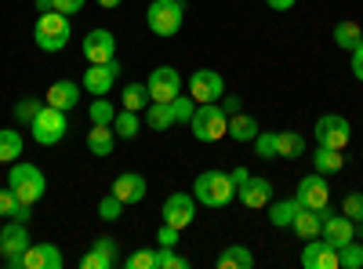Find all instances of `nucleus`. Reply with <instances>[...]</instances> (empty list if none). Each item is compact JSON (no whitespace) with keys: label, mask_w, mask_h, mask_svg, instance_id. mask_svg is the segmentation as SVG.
Here are the masks:
<instances>
[{"label":"nucleus","mask_w":363,"mask_h":269,"mask_svg":"<svg viewBox=\"0 0 363 269\" xmlns=\"http://www.w3.org/2000/svg\"><path fill=\"white\" fill-rule=\"evenodd\" d=\"M189 95H193L196 106L200 102H218L225 95V77L218 70H196L189 77Z\"/></svg>","instance_id":"nucleus-11"},{"label":"nucleus","mask_w":363,"mask_h":269,"mask_svg":"<svg viewBox=\"0 0 363 269\" xmlns=\"http://www.w3.org/2000/svg\"><path fill=\"white\" fill-rule=\"evenodd\" d=\"M255 157L258 160H272V157H277V131H258L255 135Z\"/></svg>","instance_id":"nucleus-35"},{"label":"nucleus","mask_w":363,"mask_h":269,"mask_svg":"<svg viewBox=\"0 0 363 269\" xmlns=\"http://www.w3.org/2000/svg\"><path fill=\"white\" fill-rule=\"evenodd\" d=\"M149 106V87L145 84H128L124 87V109H145Z\"/></svg>","instance_id":"nucleus-34"},{"label":"nucleus","mask_w":363,"mask_h":269,"mask_svg":"<svg viewBox=\"0 0 363 269\" xmlns=\"http://www.w3.org/2000/svg\"><path fill=\"white\" fill-rule=\"evenodd\" d=\"M145 121L153 131H167L174 128V113H171V102H149L145 106Z\"/></svg>","instance_id":"nucleus-27"},{"label":"nucleus","mask_w":363,"mask_h":269,"mask_svg":"<svg viewBox=\"0 0 363 269\" xmlns=\"http://www.w3.org/2000/svg\"><path fill=\"white\" fill-rule=\"evenodd\" d=\"M113 146H116V131L109 124H91V131H87V149H91V153H95V157H109Z\"/></svg>","instance_id":"nucleus-22"},{"label":"nucleus","mask_w":363,"mask_h":269,"mask_svg":"<svg viewBox=\"0 0 363 269\" xmlns=\"http://www.w3.org/2000/svg\"><path fill=\"white\" fill-rule=\"evenodd\" d=\"M258 131H262L258 116H251V113H244V109L229 116V138H233V142H255Z\"/></svg>","instance_id":"nucleus-20"},{"label":"nucleus","mask_w":363,"mask_h":269,"mask_svg":"<svg viewBox=\"0 0 363 269\" xmlns=\"http://www.w3.org/2000/svg\"><path fill=\"white\" fill-rule=\"evenodd\" d=\"M236 197H240V204H244V207H265V204L272 200V182H269V178L251 175L247 186L236 190Z\"/></svg>","instance_id":"nucleus-19"},{"label":"nucleus","mask_w":363,"mask_h":269,"mask_svg":"<svg viewBox=\"0 0 363 269\" xmlns=\"http://www.w3.org/2000/svg\"><path fill=\"white\" fill-rule=\"evenodd\" d=\"M160 269H189V258L174 255V248H160Z\"/></svg>","instance_id":"nucleus-42"},{"label":"nucleus","mask_w":363,"mask_h":269,"mask_svg":"<svg viewBox=\"0 0 363 269\" xmlns=\"http://www.w3.org/2000/svg\"><path fill=\"white\" fill-rule=\"evenodd\" d=\"M182 18H186V0H149L145 11V26L153 29L157 37H174L182 29Z\"/></svg>","instance_id":"nucleus-5"},{"label":"nucleus","mask_w":363,"mask_h":269,"mask_svg":"<svg viewBox=\"0 0 363 269\" xmlns=\"http://www.w3.org/2000/svg\"><path fill=\"white\" fill-rule=\"evenodd\" d=\"M80 92H84V87H80V84H73V80H55V84L48 87L44 102H48V106H55V109H62V113H69V109L80 102Z\"/></svg>","instance_id":"nucleus-18"},{"label":"nucleus","mask_w":363,"mask_h":269,"mask_svg":"<svg viewBox=\"0 0 363 269\" xmlns=\"http://www.w3.org/2000/svg\"><path fill=\"white\" fill-rule=\"evenodd\" d=\"M301 265L306 269H338V248H330L323 236H313L301 251Z\"/></svg>","instance_id":"nucleus-17"},{"label":"nucleus","mask_w":363,"mask_h":269,"mask_svg":"<svg viewBox=\"0 0 363 269\" xmlns=\"http://www.w3.org/2000/svg\"><path fill=\"white\" fill-rule=\"evenodd\" d=\"M313 168L320 175H338L345 168V157H342V149H330V146H320L316 153H313Z\"/></svg>","instance_id":"nucleus-23"},{"label":"nucleus","mask_w":363,"mask_h":269,"mask_svg":"<svg viewBox=\"0 0 363 269\" xmlns=\"http://www.w3.org/2000/svg\"><path fill=\"white\" fill-rule=\"evenodd\" d=\"M313 135H316L320 146H330V149H345V146L352 142V128H349V121H345L342 113H327V116H320L316 128H313Z\"/></svg>","instance_id":"nucleus-9"},{"label":"nucleus","mask_w":363,"mask_h":269,"mask_svg":"<svg viewBox=\"0 0 363 269\" xmlns=\"http://www.w3.org/2000/svg\"><path fill=\"white\" fill-rule=\"evenodd\" d=\"M359 40H363V29H359L356 22H338V26H335V44H338V48L352 51Z\"/></svg>","instance_id":"nucleus-31"},{"label":"nucleus","mask_w":363,"mask_h":269,"mask_svg":"<svg viewBox=\"0 0 363 269\" xmlns=\"http://www.w3.org/2000/svg\"><path fill=\"white\" fill-rule=\"evenodd\" d=\"M29 244H33V241H29L26 222L8 219L4 229H0V258H4V265H8V269H22V255H26Z\"/></svg>","instance_id":"nucleus-7"},{"label":"nucleus","mask_w":363,"mask_h":269,"mask_svg":"<svg viewBox=\"0 0 363 269\" xmlns=\"http://www.w3.org/2000/svg\"><path fill=\"white\" fill-rule=\"evenodd\" d=\"M291 229H294V236H301V241H313V236H320V229H323V212L301 207V212L294 215V222H291Z\"/></svg>","instance_id":"nucleus-21"},{"label":"nucleus","mask_w":363,"mask_h":269,"mask_svg":"<svg viewBox=\"0 0 363 269\" xmlns=\"http://www.w3.org/2000/svg\"><path fill=\"white\" fill-rule=\"evenodd\" d=\"M182 241V229H174V226H160V233H157V244L160 248H174Z\"/></svg>","instance_id":"nucleus-43"},{"label":"nucleus","mask_w":363,"mask_h":269,"mask_svg":"<svg viewBox=\"0 0 363 269\" xmlns=\"http://www.w3.org/2000/svg\"><path fill=\"white\" fill-rule=\"evenodd\" d=\"M342 215H349L352 222H363V193H349L342 200Z\"/></svg>","instance_id":"nucleus-40"},{"label":"nucleus","mask_w":363,"mask_h":269,"mask_svg":"<svg viewBox=\"0 0 363 269\" xmlns=\"http://www.w3.org/2000/svg\"><path fill=\"white\" fill-rule=\"evenodd\" d=\"M349 55H352V77H356V80H363V40H359Z\"/></svg>","instance_id":"nucleus-45"},{"label":"nucleus","mask_w":363,"mask_h":269,"mask_svg":"<svg viewBox=\"0 0 363 269\" xmlns=\"http://www.w3.org/2000/svg\"><path fill=\"white\" fill-rule=\"evenodd\" d=\"M338 269H363V244L349 241L338 248Z\"/></svg>","instance_id":"nucleus-32"},{"label":"nucleus","mask_w":363,"mask_h":269,"mask_svg":"<svg viewBox=\"0 0 363 269\" xmlns=\"http://www.w3.org/2000/svg\"><path fill=\"white\" fill-rule=\"evenodd\" d=\"M22 135L15 128H0V164H15L22 157Z\"/></svg>","instance_id":"nucleus-26"},{"label":"nucleus","mask_w":363,"mask_h":269,"mask_svg":"<svg viewBox=\"0 0 363 269\" xmlns=\"http://www.w3.org/2000/svg\"><path fill=\"white\" fill-rule=\"evenodd\" d=\"M298 212H301V207H298L294 197H291V200H277V204L269 207V222H272V226H291Z\"/></svg>","instance_id":"nucleus-30"},{"label":"nucleus","mask_w":363,"mask_h":269,"mask_svg":"<svg viewBox=\"0 0 363 269\" xmlns=\"http://www.w3.org/2000/svg\"><path fill=\"white\" fill-rule=\"evenodd\" d=\"M80 51L87 58V66L113 62V58H116V37L109 33V29H87L84 40H80Z\"/></svg>","instance_id":"nucleus-8"},{"label":"nucleus","mask_w":363,"mask_h":269,"mask_svg":"<svg viewBox=\"0 0 363 269\" xmlns=\"http://www.w3.org/2000/svg\"><path fill=\"white\" fill-rule=\"evenodd\" d=\"M91 251L99 255V265H102V269H116V265H120V244L113 241V236H99Z\"/></svg>","instance_id":"nucleus-28"},{"label":"nucleus","mask_w":363,"mask_h":269,"mask_svg":"<svg viewBox=\"0 0 363 269\" xmlns=\"http://www.w3.org/2000/svg\"><path fill=\"white\" fill-rule=\"evenodd\" d=\"M171 113H174V124H189L193 121V113H196V102H193V95H186V99H171Z\"/></svg>","instance_id":"nucleus-38"},{"label":"nucleus","mask_w":363,"mask_h":269,"mask_svg":"<svg viewBox=\"0 0 363 269\" xmlns=\"http://www.w3.org/2000/svg\"><path fill=\"white\" fill-rule=\"evenodd\" d=\"M18 197L11 193V186H0V219H11L15 212H18Z\"/></svg>","instance_id":"nucleus-41"},{"label":"nucleus","mask_w":363,"mask_h":269,"mask_svg":"<svg viewBox=\"0 0 363 269\" xmlns=\"http://www.w3.org/2000/svg\"><path fill=\"white\" fill-rule=\"evenodd\" d=\"M8 186H11V193H15L22 204L37 207V200H44V193H48V178H44V171H40L37 164L15 160V164H11V175H8Z\"/></svg>","instance_id":"nucleus-3"},{"label":"nucleus","mask_w":363,"mask_h":269,"mask_svg":"<svg viewBox=\"0 0 363 269\" xmlns=\"http://www.w3.org/2000/svg\"><path fill=\"white\" fill-rule=\"evenodd\" d=\"M116 73H120V62H116V58H113V62H102V66H87V70H84L80 87H84L87 95L102 99V95H109V92H113V80H116Z\"/></svg>","instance_id":"nucleus-13"},{"label":"nucleus","mask_w":363,"mask_h":269,"mask_svg":"<svg viewBox=\"0 0 363 269\" xmlns=\"http://www.w3.org/2000/svg\"><path fill=\"white\" fill-rule=\"evenodd\" d=\"M66 131H69L66 113L55 109V106H48V102H44V109L33 116V124H29V135H33L37 146H58V142L66 138Z\"/></svg>","instance_id":"nucleus-6"},{"label":"nucleus","mask_w":363,"mask_h":269,"mask_svg":"<svg viewBox=\"0 0 363 269\" xmlns=\"http://www.w3.org/2000/svg\"><path fill=\"white\" fill-rule=\"evenodd\" d=\"M145 87H149V102H171L182 95V77H178V70L160 66V70H153Z\"/></svg>","instance_id":"nucleus-14"},{"label":"nucleus","mask_w":363,"mask_h":269,"mask_svg":"<svg viewBox=\"0 0 363 269\" xmlns=\"http://www.w3.org/2000/svg\"><path fill=\"white\" fill-rule=\"evenodd\" d=\"M193 197H196V204H203V207H225V204H233V200H236V186H233L229 171L211 168V171L196 175V182H193Z\"/></svg>","instance_id":"nucleus-1"},{"label":"nucleus","mask_w":363,"mask_h":269,"mask_svg":"<svg viewBox=\"0 0 363 269\" xmlns=\"http://www.w3.org/2000/svg\"><path fill=\"white\" fill-rule=\"evenodd\" d=\"M51 4H55V11H62V15H69V18H73V15L87 4V0H51Z\"/></svg>","instance_id":"nucleus-44"},{"label":"nucleus","mask_w":363,"mask_h":269,"mask_svg":"<svg viewBox=\"0 0 363 269\" xmlns=\"http://www.w3.org/2000/svg\"><path fill=\"white\" fill-rule=\"evenodd\" d=\"M37 11L44 15V11H55V4H51V0H37Z\"/></svg>","instance_id":"nucleus-50"},{"label":"nucleus","mask_w":363,"mask_h":269,"mask_svg":"<svg viewBox=\"0 0 363 269\" xmlns=\"http://www.w3.org/2000/svg\"><path fill=\"white\" fill-rule=\"evenodd\" d=\"M215 265H218V269H251V265H255V255H251L244 244H229V248L218 255Z\"/></svg>","instance_id":"nucleus-25"},{"label":"nucleus","mask_w":363,"mask_h":269,"mask_svg":"<svg viewBox=\"0 0 363 269\" xmlns=\"http://www.w3.org/2000/svg\"><path fill=\"white\" fill-rule=\"evenodd\" d=\"M120 215H124V204H120L113 193L99 200V219H102V222H116Z\"/></svg>","instance_id":"nucleus-39"},{"label":"nucleus","mask_w":363,"mask_h":269,"mask_svg":"<svg viewBox=\"0 0 363 269\" xmlns=\"http://www.w3.org/2000/svg\"><path fill=\"white\" fill-rule=\"evenodd\" d=\"M40 109H44L40 99H18V106H15V121L29 128V124H33V116H37Z\"/></svg>","instance_id":"nucleus-37"},{"label":"nucleus","mask_w":363,"mask_h":269,"mask_svg":"<svg viewBox=\"0 0 363 269\" xmlns=\"http://www.w3.org/2000/svg\"><path fill=\"white\" fill-rule=\"evenodd\" d=\"M69 37H73V26H69V15H62V11H44V15L37 18V26H33V40H37V48L48 51V55L66 51Z\"/></svg>","instance_id":"nucleus-2"},{"label":"nucleus","mask_w":363,"mask_h":269,"mask_svg":"<svg viewBox=\"0 0 363 269\" xmlns=\"http://www.w3.org/2000/svg\"><path fill=\"white\" fill-rule=\"evenodd\" d=\"M277 157H284V160L306 157V138L298 131H277Z\"/></svg>","instance_id":"nucleus-24"},{"label":"nucleus","mask_w":363,"mask_h":269,"mask_svg":"<svg viewBox=\"0 0 363 269\" xmlns=\"http://www.w3.org/2000/svg\"><path fill=\"white\" fill-rule=\"evenodd\" d=\"M229 178H233V186L240 190V186H247V178H251V171H247V168H233V171H229Z\"/></svg>","instance_id":"nucleus-47"},{"label":"nucleus","mask_w":363,"mask_h":269,"mask_svg":"<svg viewBox=\"0 0 363 269\" xmlns=\"http://www.w3.org/2000/svg\"><path fill=\"white\" fill-rule=\"evenodd\" d=\"M265 4H269V11H291L298 0H265Z\"/></svg>","instance_id":"nucleus-48"},{"label":"nucleus","mask_w":363,"mask_h":269,"mask_svg":"<svg viewBox=\"0 0 363 269\" xmlns=\"http://www.w3.org/2000/svg\"><path fill=\"white\" fill-rule=\"evenodd\" d=\"M164 226H174V229H189L193 219H196V197L193 193H171L164 200Z\"/></svg>","instance_id":"nucleus-12"},{"label":"nucleus","mask_w":363,"mask_h":269,"mask_svg":"<svg viewBox=\"0 0 363 269\" xmlns=\"http://www.w3.org/2000/svg\"><path fill=\"white\" fill-rule=\"evenodd\" d=\"M298 207H309V212H323L330 204V186H327V175H306L298 182V193H294Z\"/></svg>","instance_id":"nucleus-10"},{"label":"nucleus","mask_w":363,"mask_h":269,"mask_svg":"<svg viewBox=\"0 0 363 269\" xmlns=\"http://www.w3.org/2000/svg\"><path fill=\"white\" fill-rule=\"evenodd\" d=\"M218 102H222V109H225L229 116H233V113H240V106H244V99H240V95H222Z\"/></svg>","instance_id":"nucleus-46"},{"label":"nucleus","mask_w":363,"mask_h":269,"mask_svg":"<svg viewBox=\"0 0 363 269\" xmlns=\"http://www.w3.org/2000/svg\"><path fill=\"white\" fill-rule=\"evenodd\" d=\"M145 190H149V186H145V175H138V171H124V175H116V178H113V190H109V193L128 207V204L145 200Z\"/></svg>","instance_id":"nucleus-15"},{"label":"nucleus","mask_w":363,"mask_h":269,"mask_svg":"<svg viewBox=\"0 0 363 269\" xmlns=\"http://www.w3.org/2000/svg\"><path fill=\"white\" fill-rule=\"evenodd\" d=\"M124 265H128V269H160V251L142 248V251L128 255V258H124Z\"/></svg>","instance_id":"nucleus-33"},{"label":"nucleus","mask_w":363,"mask_h":269,"mask_svg":"<svg viewBox=\"0 0 363 269\" xmlns=\"http://www.w3.org/2000/svg\"><path fill=\"white\" fill-rule=\"evenodd\" d=\"M359 236H363V222H356V241H359Z\"/></svg>","instance_id":"nucleus-51"},{"label":"nucleus","mask_w":363,"mask_h":269,"mask_svg":"<svg viewBox=\"0 0 363 269\" xmlns=\"http://www.w3.org/2000/svg\"><path fill=\"white\" fill-rule=\"evenodd\" d=\"M91 124H109L113 128V116H116V109H113V102L102 95V99H95V102H91Z\"/></svg>","instance_id":"nucleus-36"},{"label":"nucleus","mask_w":363,"mask_h":269,"mask_svg":"<svg viewBox=\"0 0 363 269\" xmlns=\"http://www.w3.org/2000/svg\"><path fill=\"white\" fill-rule=\"evenodd\" d=\"M113 131H116V138H135V135L142 131V128H138V113H135V109H116Z\"/></svg>","instance_id":"nucleus-29"},{"label":"nucleus","mask_w":363,"mask_h":269,"mask_svg":"<svg viewBox=\"0 0 363 269\" xmlns=\"http://www.w3.org/2000/svg\"><path fill=\"white\" fill-rule=\"evenodd\" d=\"M124 0H99V8H106V11H113V8H120Z\"/></svg>","instance_id":"nucleus-49"},{"label":"nucleus","mask_w":363,"mask_h":269,"mask_svg":"<svg viewBox=\"0 0 363 269\" xmlns=\"http://www.w3.org/2000/svg\"><path fill=\"white\" fill-rule=\"evenodd\" d=\"M189 128H193L196 142H218L229 135V113L222 109V102H200Z\"/></svg>","instance_id":"nucleus-4"},{"label":"nucleus","mask_w":363,"mask_h":269,"mask_svg":"<svg viewBox=\"0 0 363 269\" xmlns=\"http://www.w3.org/2000/svg\"><path fill=\"white\" fill-rule=\"evenodd\" d=\"M66 255L58 251V244H29L22 255V269H62Z\"/></svg>","instance_id":"nucleus-16"}]
</instances>
